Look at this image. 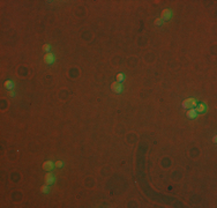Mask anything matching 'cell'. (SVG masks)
<instances>
[{"instance_id":"6da1fadb","label":"cell","mask_w":217,"mask_h":208,"mask_svg":"<svg viewBox=\"0 0 217 208\" xmlns=\"http://www.w3.org/2000/svg\"><path fill=\"white\" fill-rule=\"evenodd\" d=\"M197 104V101L194 97H188V98H186V99H184V101L181 102V106H182V109H185V110L195 108Z\"/></svg>"},{"instance_id":"7a4b0ae2","label":"cell","mask_w":217,"mask_h":208,"mask_svg":"<svg viewBox=\"0 0 217 208\" xmlns=\"http://www.w3.org/2000/svg\"><path fill=\"white\" fill-rule=\"evenodd\" d=\"M56 180H57V178H56V175L53 173V171H49L45 176V184L51 186V185L56 184Z\"/></svg>"},{"instance_id":"3957f363","label":"cell","mask_w":217,"mask_h":208,"mask_svg":"<svg viewBox=\"0 0 217 208\" xmlns=\"http://www.w3.org/2000/svg\"><path fill=\"white\" fill-rule=\"evenodd\" d=\"M43 60H44V62H45L46 65H53V64L56 62L57 58H56V55H54L53 52H49V53H46V55L44 56Z\"/></svg>"},{"instance_id":"277c9868","label":"cell","mask_w":217,"mask_h":208,"mask_svg":"<svg viewBox=\"0 0 217 208\" xmlns=\"http://www.w3.org/2000/svg\"><path fill=\"white\" fill-rule=\"evenodd\" d=\"M172 15H173V13H172V9H171V8H165V9H163V11H162L160 19L163 20L164 22H166V21L171 20Z\"/></svg>"},{"instance_id":"5b68a950","label":"cell","mask_w":217,"mask_h":208,"mask_svg":"<svg viewBox=\"0 0 217 208\" xmlns=\"http://www.w3.org/2000/svg\"><path fill=\"white\" fill-rule=\"evenodd\" d=\"M42 168H43V170L47 171V172L49 171H53L54 168H56V163L53 161H51V160H47V161H45L42 164Z\"/></svg>"},{"instance_id":"8992f818","label":"cell","mask_w":217,"mask_h":208,"mask_svg":"<svg viewBox=\"0 0 217 208\" xmlns=\"http://www.w3.org/2000/svg\"><path fill=\"white\" fill-rule=\"evenodd\" d=\"M111 90H112L115 94L120 95L124 92V86H122L121 83H118V82L116 81V82H113V83L111 84Z\"/></svg>"},{"instance_id":"52a82bcc","label":"cell","mask_w":217,"mask_h":208,"mask_svg":"<svg viewBox=\"0 0 217 208\" xmlns=\"http://www.w3.org/2000/svg\"><path fill=\"white\" fill-rule=\"evenodd\" d=\"M197 116H199V114L197 112L195 108L188 109V110L186 111V117H187L188 119H192V120H194V119H197Z\"/></svg>"},{"instance_id":"ba28073f","label":"cell","mask_w":217,"mask_h":208,"mask_svg":"<svg viewBox=\"0 0 217 208\" xmlns=\"http://www.w3.org/2000/svg\"><path fill=\"white\" fill-rule=\"evenodd\" d=\"M195 110H197V112L199 114H203L207 111V105H206V103H203V102L197 103V106H195Z\"/></svg>"},{"instance_id":"9c48e42d","label":"cell","mask_w":217,"mask_h":208,"mask_svg":"<svg viewBox=\"0 0 217 208\" xmlns=\"http://www.w3.org/2000/svg\"><path fill=\"white\" fill-rule=\"evenodd\" d=\"M4 87H5V89H6L7 92H12V90H14L15 84H14V82H13L12 80H6V81L4 82Z\"/></svg>"},{"instance_id":"30bf717a","label":"cell","mask_w":217,"mask_h":208,"mask_svg":"<svg viewBox=\"0 0 217 208\" xmlns=\"http://www.w3.org/2000/svg\"><path fill=\"white\" fill-rule=\"evenodd\" d=\"M125 80H126V76H125V74L124 73H118L117 74V76H116V81L118 82V83H124L125 82Z\"/></svg>"},{"instance_id":"8fae6325","label":"cell","mask_w":217,"mask_h":208,"mask_svg":"<svg viewBox=\"0 0 217 208\" xmlns=\"http://www.w3.org/2000/svg\"><path fill=\"white\" fill-rule=\"evenodd\" d=\"M40 192L44 193V194H49V193H50V186L46 185V184H45V185H42V186H40Z\"/></svg>"},{"instance_id":"7c38bea8","label":"cell","mask_w":217,"mask_h":208,"mask_svg":"<svg viewBox=\"0 0 217 208\" xmlns=\"http://www.w3.org/2000/svg\"><path fill=\"white\" fill-rule=\"evenodd\" d=\"M154 24H155L156 27H162V26L164 24V21L159 18V19H156L155 21H154Z\"/></svg>"},{"instance_id":"4fadbf2b","label":"cell","mask_w":217,"mask_h":208,"mask_svg":"<svg viewBox=\"0 0 217 208\" xmlns=\"http://www.w3.org/2000/svg\"><path fill=\"white\" fill-rule=\"evenodd\" d=\"M43 51H45L46 53L51 52V45H50V44H44V45H43Z\"/></svg>"},{"instance_id":"5bb4252c","label":"cell","mask_w":217,"mask_h":208,"mask_svg":"<svg viewBox=\"0 0 217 208\" xmlns=\"http://www.w3.org/2000/svg\"><path fill=\"white\" fill-rule=\"evenodd\" d=\"M54 163H56V168H58V169H60V168L64 167V162H62V161H57V162H54Z\"/></svg>"},{"instance_id":"9a60e30c","label":"cell","mask_w":217,"mask_h":208,"mask_svg":"<svg viewBox=\"0 0 217 208\" xmlns=\"http://www.w3.org/2000/svg\"><path fill=\"white\" fill-rule=\"evenodd\" d=\"M213 142H214V143H216V142H217V136H216V135L213 138Z\"/></svg>"},{"instance_id":"2e32d148","label":"cell","mask_w":217,"mask_h":208,"mask_svg":"<svg viewBox=\"0 0 217 208\" xmlns=\"http://www.w3.org/2000/svg\"><path fill=\"white\" fill-rule=\"evenodd\" d=\"M11 96H12V97H15V93H14V92H13V90H12V92H11Z\"/></svg>"}]
</instances>
